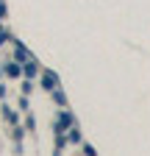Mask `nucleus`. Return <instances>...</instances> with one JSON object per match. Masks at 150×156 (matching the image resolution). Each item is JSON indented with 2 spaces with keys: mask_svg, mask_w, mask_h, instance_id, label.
Instances as JSON below:
<instances>
[{
  "mask_svg": "<svg viewBox=\"0 0 150 156\" xmlns=\"http://www.w3.org/2000/svg\"><path fill=\"white\" fill-rule=\"evenodd\" d=\"M45 84H47V89H56V75L53 73H45Z\"/></svg>",
  "mask_w": 150,
  "mask_h": 156,
  "instance_id": "1",
  "label": "nucleus"
}]
</instances>
